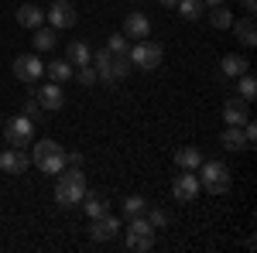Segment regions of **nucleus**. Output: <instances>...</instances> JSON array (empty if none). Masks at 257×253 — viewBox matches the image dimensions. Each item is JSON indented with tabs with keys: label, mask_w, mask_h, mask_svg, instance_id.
<instances>
[{
	"label": "nucleus",
	"mask_w": 257,
	"mask_h": 253,
	"mask_svg": "<svg viewBox=\"0 0 257 253\" xmlns=\"http://www.w3.org/2000/svg\"><path fill=\"white\" fill-rule=\"evenodd\" d=\"M31 164L38 168L41 175H59L62 168H69V151L62 147L59 140L41 137L38 144L31 147Z\"/></svg>",
	"instance_id": "obj_1"
},
{
	"label": "nucleus",
	"mask_w": 257,
	"mask_h": 253,
	"mask_svg": "<svg viewBox=\"0 0 257 253\" xmlns=\"http://www.w3.org/2000/svg\"><path fill=\"white\" fill-rule=\"evenodd\" d=\"M82 195H86V175L79 168H62L55 178V202L62 209H72L82 202Z\"/></svg>",
	"instance_id": "obj_2"
},
{
	"label": "nucleus",
	"mask_w": 257,
	"mask_h": 253,
	"mask_svg": "<svg viewBox=\"0 0 257 253\" xmlns=\"http://www.w3.org/2000/svg\"><path fill=\"white\" fill-rule=\"evenodd\" d=\"M199 171V188H206L209 195H226L230 192V185H233V175H230V168L223 164V161H206L202 157V164L196 168Z\"/></svg>",
	"instance_id": "obj_3"
},
{
	"label": "nucleus",
	"mask_w": 257,
	"mask_h": 253,
	"mask_svg": "<svg viewBox=\"0 0 257 253\" xmlns=\"http://www.w3.org/2000/svg\"><path fill=\"white\" fill-rule=\"evenodd\" d=\"M93 69H96V79L99 82H120V79H127L131 72V65H127V55H113L110 48H96L93 52Z\"/></svg>",
	"instance_id": "obj_4"
},
{
	"label": "nucleus",
	"mask_w": 257,
	"mask_h": 253,
	"mask_svg": "<svg viewBox=\"0 0 257 253\" xmlns=\"http://www.w3.org/2000/svg\"><path fill=\"white\" fill-rule=\"evenodd\" d=\"M161 59H165V48H161L158 41L151 38H141L131 52H127V62L134 65V69H144V72H155L161 65Z\"/></svg>",
	"instance_id": "obj_5"
},
{
	"label": "nucleus",
	"mask_w": 257,
	"mask_h": 253,
	"mask_svg": "<svg viewBox=\"0 0 257 253\" xmlns=\"http://www.w3.org/2000/svg\"><path fill=\"white\" fill-rule=\"evenodd\" d=\"M4 137H7V147H28L35 140V120L18 113L14 120L4 123Z\"/></svg>",
	"instance_id": "obj_6"
},
{
	"label": "nucleus",
	"mask_w": 257,
	"mask_h": 253,
	"mask_svg": "<svg viewBox=\"0 0 257 253\" xmlns=\"http://www.w3.org/2000/svg\"><path fill=\"white\" fill-rule=\"evenodd\" d=\"M41 76H45V62L38 59V52H35V55H18V59H14V79H18V82L35 86Z\"/></svg>",
	"instance_id": "obj_7"
},
{
	"label": "nucleus",
	"mask_w": 257,
	"mask_h": 253,
	"mask_svg": "<svg viewBox=\"0 0 257 253\" xmlns=\"http://www.w3.org/2000/svg\"><path fill=\"white\" fill-rule=\"evenodd\" d=\"M120 236V219L117 215H96L93 219V226H89V239L93 243H110V239H117Z\"/></svg>",
	"instance_id": "obj_8"
},
{
	"label": "nucleus",
	"mask_w": 257,
	"mask_h": 253,
	"mask_svg": "<svg viewBox=\"0 0 257 253\" xmlns=\"http://www.w3.org/2000/svg\"><path fill=\"white\" fill-rule=\"evenodd\" d=\"M31 168V157L24 154V147H7L0 154V171L4 175H24Z\"/></svg>",
	"instance_id": "obj_9"
},
{
	"label": "nucleus",
	"mask_w": 257,
	"mask_h": 253,
	"mask_svg": "<svg viewBox=\"0 0 257 253\" xmlns=\"http://www.w3.org/2000/svg\"><path fill=\"white\" fill-rule=\"evenodd\" d=\"M172 195H175V202H196V195H199L196 171H182V175H175V181H172Z\"/></svg>",
	"instance_id": "obj_10"
},
{
	"label": "nucleus",
	"mask_w": 257,
	"mask_h": 253,
	"mask_svg": "<svg viewBox=\"0 0 257 253\" xmlns=\"http://www.w3.org/2000/svg\"><path fill=\"white\" fill-rule=\"evenodd\" d=\"M35 99H38L41 110H62L65 106V93H62V82H45L41 89H35Z\"/></svg>",
	"instance_id": "obj_11"
},
{
	"label": "nucleus",
	"mask_w": 257,
	"mask_h": 253,
	"mask_svg": "<svg viewBox=\"0 0 257 253\" xmlns=\"http://www.w3.org/2000/svg\"><path fill=\"white\" fill-rule=\"evenodd\" d=\"M45 18H48V24H52L55 31H65V28H76L79 14L72 11V4H52V7L45 11Z\"/></svg>",
	"instance_id": "obj_12"
},
{
	"label": "nucleus",
	"mask_w": 257,
	"mask_h": 253,
	"mask_svg": "<svg viewBox=\"0 0 257 253\" xmlns=\"http://www.w3.org/2000/svg\"><path fill=\"white\" fill-rule=\"evenodd\" d=\"M223 120L230 123V127H240V123H247L250 120V103L240 96H230L223 103Z\"/></svg>",
	"instance_id": "obj_13"
},
{
	"label": "nucleus",
	"mask_w": 257,
	"mask_h": 253,
	"mask_svg": "<svg viewBox=\"0 0 257 253\" xmlns=\"http://www.w3.org/2000/svg\"><path fill=\"white\" fill-rule=\"evenodd\" d=\"M123 35L127 38H151V18L144 14V11H131L127 21H123Z\"/></svg>",
	"instance_id": "obj_14"
},
{
	"label": "nucleus",
	"mask_w": 257,
	"mask_h": 253,
	"mask_svg": "<svg viewBox=\"0 0 257 253\" xmlns=\"http://www.w3.org/2000/svg\"><path fill=\"white\" fill-rule=\"evenodd\" d=\"M230 28H233V35H237V41L243 45V48H254V45H257V24H254V14H247V18L233 21Z\"/></svg>",
	"instance_id": "obj_15"
},
{
	"label": "nucleus",
	"mask_w": 257,
	"mask_h": 253,
	"mask_svg": "<svg viewBox=\"0 0 257 253\" xmlns=\"http://www.w3.org/2000/svg\"><path fill=\"white\" fill-rule=\"evenodd\" d=\"M175 164H178V171H196L199 164H202V151L192 147V144H185V147L175 151Z\"/></svg>",
	"instance_id": "obj_16"
},
{
	"label": "nucleus",
	"mask_w": 257,
	"mask_h": 253,
	"mask_svg": "<svg viewBox=\"0 0 257 253\" xmlns=\"http://www.w3.org/2000/svg\"><path fill=\"white\" fill-rule=\"evenodd\" d=\"M79 205L86 209V215H89V219H96V215H106V212H110V202H106V195L89 192V188H86V195H82Z\"/></svg>",
	"instance_id": "obj_17"
},
{
	"label": "nucleus",
	"mask_w": 257,
	"mask_h": 253,
	"mask_svg": "<svg viewBox=\"0 0 257 253\" xmlns=\"http://www.w3.org/2000/svg\"><path fill=\"white\" fill-rule=\"evenodd\" d=\"M65 59L72 62V69L89 65V62H93V48H89L86 41H69V45H65Z\"/></svg>",
	"instance_id": "obj_18"
},
{
	"label": "nucleus",
	"mask_w": 257,
	"mask_h": 253,
	"mask_svg": "<svg viewBox=\"0 0 257 253\" xmlns=\"http://www.w3.org/2000/svg\"><path fill=\"white\" fill-rule=\"evenodd\" d=\"M31 45H35V52H52V48L59 45V31H55L52 24H48V28H45V24H38V28H35Z\"/></svg>",
	"instance_id": "obj_19"
},
{
	"label": "nucleus",
	"mask_w": 257,
	"mask_h": 253,
	"mask_svg": "<svg viewBox=\"0 0 257 253\" xmlns=\"http://www.w3.org/2000/svg\"><path fill=\"white\" fill-rule=\"evenodd\" d=\"M219 144H223L226 151H250V147H247V137H243V127H230V123H226V130L219 134Z\"/></svg>",
	"instance_id": "obj_20"
},
{
	"label": "nucleus",
	"mask_w": 257,
	"mask_h": 253,
	"mask_svg": "<svg viewBox=\"0 0 257 253\" xmlns=\"http://www.w3.org/2000/svg\"><path fill=\"white\" fill-rule=\"evenodd\" d=\"M219 72H223L226 79H237V76H243V72H250V62L243 59V55H223Z\"/></svg>",
	"instance_id": "obj_21"
},
{
	"label": "nucleus",
	"mask_w": 257,
	"mask_h": 253,
	"mask_svg": "<svg viewBox=\"0 0 257 253\" xmlns=\"http://www.w3.org/2000/svg\"><path fill=\"white\" fill-rule=\"evenodd\" d=\"M18 24L35 31L38 24H45V11H41V7H35V4H21V7H18Z\"/></svg>",
	"instance_id": "obj_22"
},
{
	"label": "nucleus",
	"mask_w": 257,
	"mask_h": 253,
	"mask_svg": "<svg viewBox=\"0 0 257 253\" xmlns=\"http://www.w3.org/2000/svg\"><path fill=\"white\" fill-rule=\"evenodd\" d=\"M45 72H48L52 82H69V79H72V62L69 59H55V62L45 65Z\"/></svg>",
	"instance_id": "obj_23"
},
{
	"label": "nucleus",
	"mask_w": 257,
	"mask_h": 253,
	"mask_svg": "<svg viewBox=\"0 0 257 253\" xmlns=\"http://www.w3.org/2000/svg\"><path fill=\"white\" fill-rule=\"evenodd\" d=\"M178 18L182 21H199L202 14H206V4L202 0H178Z\"/></svg>",
	"instance_id": "obj_24"
},
{
	"label": "nucleus",
	"mask_w": 257,
	"mask_h": 253,
	"mask_svg": "<svg viewBox=\"0 0 257 253\" xmlns=\"http://www.w3.org/2000/svg\"><path fill=\"white\" fill-rule=\"evenodd\" d=\"M237 96L247 99V103H254V99H257V79L250 76V72L237 76Z\"/></svg>",
	"instance_id": "obj_25"
},
{
	"label": "nucleus",
	"mask_w": 257,
	"mask_h": 253,
	"mask_svg": "<svg viewBox=\"0 0 257 253\" xmlns=\"http://www.w3.org/2000/svg\"><path fill=\"white\" fill-rule=\"evenodd\" d=\"M206 11H209V24H213L216 31H226V28L233 24V14H230L223 4H216V7H206Z\"/></svg>",
	"instance_id": "obj_26"
},
{
	"label": "nucleus",
	"mask_w": 257,
	"mask_h": 253,
	"mask_svg": "<svg viewBox=\"0 0 257 253\" xmlns=\"http://www.w3.org/2000/svg\"><path fill=\"white\" fill-rule=\"evenodd\" d=\"M127 233H134V236H155V226L148 222V215L141 212V215H131V219H127Z\"/></svg>",
	"instance_id": "obj_27"
},
{
	"label": "nucleus",
	"mask_w": 257,
	"mask_h": 253,
	"mask_svg": "<svg viewBox=\"0 0 257 253\" xmlns=\"http://www.w3.org/2000/svg\"><path fill=\"white\" fill-rule=\"evenodd\" d=\"M123 246H127V250H138V253H148V250H155V236H134V233H127Z\"/></svg>",
	"instance_id": "obj_28"
},
{
	"label": "nucleus",
	"mask_w": 257,
	"mask_h": 253,
	"mask_svg": "<svg viewBox=\"0 0 257 253\" xmlns=\"http://www.w3.org/2000/svg\"><path fill=\"white\" fill-rule=\"evenodd\" d=\"M144 209H148V198H144V195H127V198H123V215H127V219H131V215H141Z\"/></svg>",
	"instance_id": "obj_29"
},
{
	"label": "nucleus",
	"mask_w": 257,
	"mask_h": 253,
	"mask_svg": "<svg viewBox=\"0 0 257 253\" xmlns=\"http://www.w3.org/2000/svg\"><path fill=\"white\" fill-rule=\"evenodd\" d=\"M106 48H110L113 55H127V52H131V48H127V35H123V31H113V35L106 38Z\"/></svg>",
	"instance_id": "obj_30"
},
{
	"label": "nucleus",
	"mask_w": 257,
	"mask_h": 253,
	"mask_svg": "<svg viewBox=\"0 0 257 253\" xmlns=\"http://www.w3.org/2000/svg\"><path fill=\"white\" fill-rule=\"evenodd\" d=\"M144 215H148V222H151L155 229H165V226H168V212H165V209H151V205H148Z\"/></svg>",
	"instance_id": "obj_31"
},
{
	"label": "nucleus",
	"mask_w": 257,
	"mask_h": 253,
	"mask_svg": "<svg viewBox=\"0 0 257 253\" xmlns=\"http://www.w3.org/2000/svg\"><path fill=\"white\" fill-rule=\"evenodd\" d=\"M76 79H79L82 86H96L99 79H96V69H93V62H89V65H79V69H76Z\"/></svg>",
	"instance_id": "obj_32"
},
{
	"label": "nucleus",
	"mask_w": 257,
	"mask_h": 253,
	"mask_svg": "<svg viewBox=\"0 0 257 253\" xmlns=\"http://www.w3.org/2000/svg\"><path fill=\"white\" fill-rule=\"evenodd\" d=\"M24 117H31V120H38V117H41L38 99H28V103H24Z\"/></svg>",
	"instance_id": "obj_33"
},
{
	"label": "nucleus",
	"mask_w": 257,
	"mask_h": 253,
	"mask_svg": "<svg viewBox=\"0 0 257 253\" xmlns=\"http://www.w3.org/2000/svg\"><path fill=\"white\" fill-rule=\"evenodd\" d=\"M240 7H243L247 14H254V11H257V0H240Z\"/></svg>",
	"instance_id": "obj_34"
},
{
	"label": "nucleus",
	"mask_w": 257,
	"mask_h": 253,
	"mask_svg": "<svg viewBox=\"0 0 257 253\" xmlns=\"http://www.w3.org/2000/svg\"><path fill=\"white\" fill-rule=\"evenodd\" d=\"M82 164V154H69V168H79Z\"/></svg>",
	"instance_id": "obj_35"
},
{
	"label": "nucleus",
	"mask_w": 257,
	"mask_h": 253,
	"mask_svg": "<svg viewBox=\"0 0 257 253\" xmlns=\"http://www.w3.org/2000/svg\"><path fill=\"white\" fill-rule=\"evenodd\" d=\"M202 4H206V7H216V4H223V0H202Z\"/></svg>",
	"instance_id": "obj_36"
},
{
	"label": "nucleus",
	"mask_w": 257,
	"mask_h": 253,
	"mask_svg": "<svg viewBox=\"0 0 257 253\" xmlns=\"http://www.w3.org/2000/svg\"><path fill=\"white\" fill-rule=\"evenodd\" d=\"M158 4H165V7H175L178 0H158Z\"/></svg>",
	"instance_id": "obj_37"
},
{
	"label": "nucleus",
	"mask_w": 257,
	"mask_h": 253,
	"mask_svg": "<svg viewBox=\"0 0 257 253\" xmlns=\"http://www.w3.org/2000/svg\"><path fill=\"white\" fill-rule=\"evenodd\" d=\"M52 4H69V0H52Z\"/></svg>",
	"instance_id": "obj_38"
},
{
	"label": "nucleus",
	"mask_w": 257,
	"mask_h": 253,
	"mask_svg": "<svg viewBox=\"0 0 257 253\" xmlns=\"http://www.w3.org/2000/svg\"><path fill=\"white\" fill-rule=\"evenodd\" d=\"M0 127H4V117H0Z\"/></svg>",
	"instance_id": "obj_39"
},
{
	"label": "nucleus",
	"mask_w": 257,
	"mask_h": 253,
	"mask_svg": "<svg viewBox=\"0 0 257 253\" xmlns=\"http://www.w3.org/2000/svg\"><path fill=\"white\" fill-rule=\"evenodd\" d=\"M134 4H141V0H134Z\"/></svg>",
	"instance_id": "obj_40"
}]
</instances>
